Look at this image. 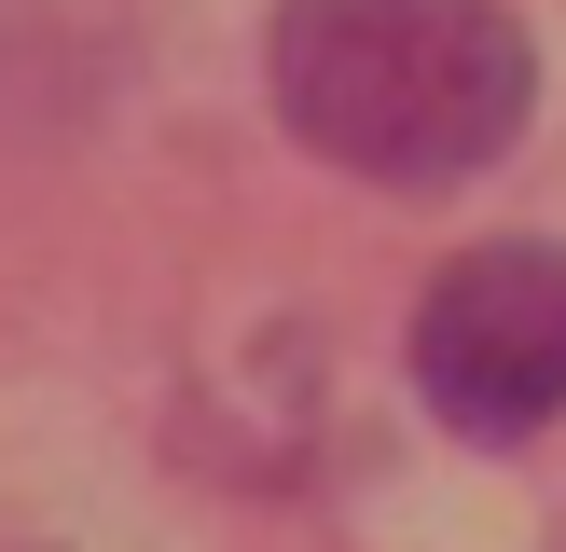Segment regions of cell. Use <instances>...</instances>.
I'll return each instance as SVG.
<instances>
[{"label":"cell","instance_id":"1","mask_svg":"<svg viewBox=\"0 0 566 552\" xmlns=\"http://www.w3.org/2000/svg\"><path fill=\"white\" fill-rule=\"evenodd\" d=\"M263 97L318 166L374 193H457L539 110V42L512 0H276Z\"/></svg>","mask_w":566,"mask_h":552},{"label":"cell","instance_id":"2","mask_svg":"<svg viewBox=\"0 0 566 552\" xmlns=\"http://www.w3.org/2000/svg\"><path fill=\"white\" fill-rule=\"evenodd\" d=\"M415 401L457 442H539L566 414V235H497L429 276L401 331Z\"/></svg>","mask_w":566,"mask_h":552}]
</instances>
